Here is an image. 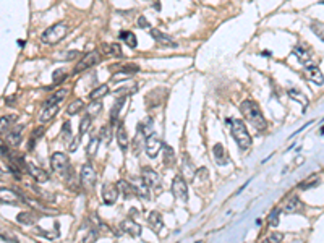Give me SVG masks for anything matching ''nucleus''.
<instances>
[{"mask_svg":"<svg viewBox=\"0 0 324 243\" xmlns=\"http://www.w3.org/2000/svg\"><path fill=\"white\" fill-rule=\"evenodd\" d=\"M21 131H23V125H18V127H12V130L7 133V138H5V143H7L8 146L12 148H17L21 145L23 138H21Z\"/></svg>","mask_w":324,"mask_h":243,"instance_id":"obj_14","label":"nucleus"},{"mask_svg":"<svg viewBox=\"0 0 324 243\" xmlns=\"http://www.w3.org/2000/svg\"><path fill=\"white\" fill-rule=\"evenodd\" d=\"M151 37L159 44V46H162V47H167V49H175V47H178V44L173 41L172 37H169L167 34H162L161 31H159V29L151 28Z\"/></svg>","mask_w":324,"mask_h":243,"instance_id":"obj_13","label":"nucleus"},{"mask_svg":"<svg viewBox=\"0 0 324 243\" xmlns=\"http://www.w3.org/2000/svg\"><path fill=\"white\" fill-rule=\"evenodd\" d=\"M42 133H44V128H42V127H39L38 130L33 133V135H31V141H29V148H34V145H36V141L42 136Z\"/></svg>","mask_w":324,"mask_h":243,"instance_id":"obj_46","label":"nucleus"},{"mask_svg":"<svg viewBox=\"0 0 324 243\" xmlns=\"http://www.w3.org/2000/svg\"><path fill=\"white\" fill-rule=\"evenodd\" d=\"M91 122H93V117H89L88 113L81 118V123H79V136H83L84 133L89 131V128H91Z\"/></svg>","mask_w":324,"mask_h":243,"instance_id":"obj_42","label":"nucleus"},{"mask_svg":"<svg viewBox=\"0 0 324 243\" xmlns=\"http://www.w3.org/2000/svg\"><path fill=\"white\" fill-rule=\"evenodd\" d=\"M68 34V24L67 23H56L52 26H49L46 31L41 34V41L49 44V46H54V44H58L60 41H63Z\"/></svg>","mask_w":324,"mask_h":243,"instance_id":"obj_3","label":"nucleus"},{"mask_svg":"<svg viewBox=\"0 0 324 243\" xmlns=\"http://www.w3.org/2000/svg\"><path fill=\"white\" fill-rule=\"evenodd\" d=\"M0 239H2V240H7V242H8V240H10V242H17V239H13V237H12V239H10V237H7L5 234H2V229H0Z\"/></svg>","mask_w":324,"mask_h":243,"instance_id":"obj_52","label":"nucleus"},{"mask_svg":"<svg viewBox=\"0 0 324 243\" xmlns=\"http://www.w3.org/2000/svg\"><path fill=\"white\" fill-rule=\"evenodd\" d=\"M136 23H138V26H139V28H144V29H146V28H149V23H148V19L144 18V17H139Z\"/></svg>","mask_w":324,"mask_h":243,"instance_id":"obj_50","label":"nucleus"},{"mask_svg":"<svg viewBox=\"0 0 324 243\" xmlns=\"http://www.w3.org/2000/svg\"><path fill=\"white\" fill-rule=\"evenodd\" d=\"M2 175H3V170H2V168H0V178H2Z\"/></svg>","mask_w":324,"mask_h":243,"instance_id":"obj_54","label":"nucleus"},{"mask_svg":"<svg viewBox=\"0 0 324 243\" xmlns=\"http://www.w3.org/2000/svg\"><path fill=\"white\" fill-rule=\"evenodd\" d=\"M120 230L128 234L130 237H139L141 235V225L136 224L133 219H125L120 222Z\"/></svg>","mask_w":324,"mask_h":243,"instance_id":"obj_16","label":"nucleus"},{"mask_svg":"<svg viewBox=\"0 0 324 243\" xmlns=\"http://www.w3.org/2000/svg\"><path fill=\"white\" fill-rule=\"evenodd\" d=\"M83 107H84V101H83V99H75V101L68 106L67 113H68V115H76V113L81 111Z\"/></svg>","mask_w":324,"mask_h":243,"instance_id":"obj_40","label":"nucleus"},{"mask_svg":"<svg viewBox=\"0 0 324 243\" xmlns=\"http://www.w3.org/2000/svg\"><path fill=\"white\" fill-rule=\"evenodd\" d=\"M311 29H313V33H315L316 36L323 41V23L321 21H313L311 23Z\"/></svg>","mask_w":324,"mask_h":243,"instance_id":"obj_47","label":"nucleus"},{"mask_svg":"<svg viewBox=\"0 0 324 243\" xmlns=\"http://www.w3.org/2000/svg\"><path fill=\"white\" fill-rule=\"evenodd\" d=\"M162 154H164V164H166V167H171L175 164V152H173V150L171 146L164 145L162 143Z\"/></svg>","mask_w":324,"mask_h":243,"instance_id":"obj_32","label":"nucleus"},{"mask_svg":"<svg viewBox=\"0 0 324 243\" xmlns=\"http://www.w3.org/2000/svg\"><path fill=\"white\" fill-rule=\"evenodd\" d=\"M161 150H162V141L156 133H151V135H148L146 138H144V151H146L148 157L156 159V157L159 156V152H161Z\"/></svg>","mask_w":324,"mask_h":243,"instance_id":"obj_7","label":"nucleus"},{"mask_svg":"<svg viewBox=\"0 0 324 243\" xmlns=\"http://www.w3.org/2000/svg\"><path fill=\"white\" fill-rule=\"evenodd\" d=\"M321 183V178L320 175H316V173H313V175H310L306 178L305 182H302L300 185H298V188H302V190H310V188H315Z\"/></svg>","mask_w":324,"mask_h":243,"instance_id":"obj_34","label":"nucleus"},{"mask_svg":"<svg viewBox=\"0 0 324 243\" xmlns=\"http://www.w3.org/2000/svg\"><path fill=\"white\" fill-rule=\"evenodd\" d=\"M17 221L23 225H33L39 221V216L33 214V212H19L17 216Z\"/></svg>","mask_w":324,"mask_h":243,"instance_id":"obj_30","label":"nucleus"},{"mask_svg":"<svg viewBox=\"0 0 324 243\" xmlns=\"http://www.w3.org/2000/svg\"><path fill=\"white\" fill-rule=\"evenodd\" d=\"M0 203H2V205L18 206V205H24L26 198L19 195L18 191L12 190V188H0Z\"/></svg>","mask_w":324,"mask_h":243,"instance_id":"obj_6","label":"nucleus"},{"mask_svg":"<svg viewBox=\"0 0 324 243\" xmlns=\"http://www.w3.org/2000/svg\"><path fill=\"white\" fill-rule=\"evenodd\" d=\"M180 168H182V175H183V178H188V180H193V175H194V166H193V162H191V157L188 156V154H183L182 156V164H180Z\"/></svg>","mask_w":324,"mask_h":243,"instance_id":"obj_17","label":"nucleus"},{"mask_svg":"<svg viewBox=\"0 0 324 243\" xmlns=\"http://www.w3.org/2000/svg\"><path fill=\"white\" fill-rule=\"evenodd\" d=\"M125 102H127V96L118 97L117 101H115V104H114V107H112V111H111V123H115L118 120V115H120V112H122L123 106H125Z\"/></svg>","mask_w":324,"mask_h":243,"instance_id":"obj_27","label":"nucleus"},{"mask_svg":"<svg viewBox=\"0 0 324 243\" xmlns=\"http://www.w3.org/2000/svg\"><path fill=\"white\" fill-rule=\"evenodd\" d=\"M117 198H118V188H117V185H114V183H104V185H102L104 205H107V206L115 205Z\"/></svg>","mask_w":324,"mask_h":243,"instance_id":"obj_11","label":"nucleus"},{"mask_svg":"<svg viewBox=\"0 0 324 243\" xmlns=\"http://www.w3.org/2000/svg\"><path fill=\"white\" fill-rule=\"evenodd\" d=\"M288 94H290V97H293V99H295V101H298V102H303V99L306 101V97L303 96L300 91H297V89H290V91H288Z\"/></svg>","mask_w":324,"mask_h":243,"instance_id":"obj_48","label":"nucleus"},{"mask_svg":"<svg viewBox=\"0 0 324 243\" xmlns=\"http://www.w3.org/2000/svg\"><path fill=\"white\" fill-rule=\"evenodd\" d=\"M101 112H102L101 99H97V101H91V102H89V106L86 107V113H88L89 117H97Z\"/></svg>","mask_w":324,"mask_h":243,"instance_id":"obj_37","label":"nucleus"},{"mask_svg":"<svg viewBox=\"0 0 324 243\" xmlns=\"http://www.w3.org/2000/svg\"><path fill=\"white\" fill-rule=\"evenodd\" d=\"M96 178H97L96 168H94L91 164H83L81 170H79V183H81V187L91 190L94 183H96Z\"/></svg>","mask_w":324,"mask_h":243,"instance_id":"obj_8","label":"nucleus"},{"mask_svg":"<svg viewBox=\"0 0 324 243\" xmlns=\"http://www.w3.org/2000/svg\"><path fill=\"white\" fill-rule=\"evenodd\" d=\"M17 122V117L15 115H3L0 117V135H7V133L12 130L13 123Z\"/></svg>","mask_w":324,"mask_h":243,"instance_id":"obj_28","label":"nucleus"},{"mask_svg":"<svg viewBox=\"0 0 324 243\" xmlns=\"http://www.w3.org/2000/svg\"><path fill=\"white\" fill-rule=\"evenodd\" d=\"M302 211H303V203L300 201L298 196H292L286 203V206H284V212L286 214H295V212H302Z\"/></svg>","mask_w":324,"mask_h":243,"instance_id":"obj_21","label":"nucleus"},{"mask_svg":"<svg viewBox=\"0 0 324 243\" xmlns=\"http://www.w3.org/2000/svg\"><path fill=\"white\" fill-rule=\"evenodd\" d=\"M76 56H78V52H67V56H65V58H67V60H68V58H73V57H76Z\"/></svg>","mask_w":324,"mask_h":243,"instance_id":"obj_53","label":"nucleus"},{"mask_svg":"<svg viewBox=\"0 0 324 243\" xmlns=\"http://www.w3.org/2000/svg\"><path fill=\"white\" fill-rule=\"evenodd\" d=\"M279 222H281V209H279V207H274L267 216V224L271 227H279Z\"/></svg>","mask_w":324,"mask_h":243,"instance_id":"obj_39","label":"nucleus"},{"mask_svg":"<svg viewBox=\"0 0 324 243\" xmlns=\"http://www.w3.org/2000/svg\"><path fill=\"white\" fill-rule=\"evenodd\" d=\"M172 195L180 203H188V198H190V195H188V185L182 173L175 175V178L172 180Z\"/></svg>","mask_w":324,"mask_h":243,"instance_id":"obj_5","label":"nucleus"},{"mask_svg":"<svg viewBox=\"0 0 324 243\" xmlns=\"http://www.w3.org/2000/svg\"><path fill=\"white\" fill-rule=\"evenodd\" d=\"M26 172L31 175V178L36 183H46L49 182V178H51L49 177V172H46L44 168H41L33 162H26Z\"/></svg>","mask_w":324,"mask_h":243,"instance_id":"obj_10","label":"nucleus"},{"mask_svg":"<svg viewBox=\"0 0 324 243\" xmlns=\"http://www.w3.org/2000/svg\"><path fill=\"white\" fill-rule=\"evenodd\" d=\"M51 167L56 173H62L70 167V159L65 152H54L51 157Z\"/></svg>","mask_w":324,"mask_h":243,"instance_id":"obj_9","label":"nucleus"},{"mask_svg":"<svg viewBox=\"0 0 324 243\" xmlns=\"http://www.w3.org/2000/svg\"><path fill=\"white\" fill-rule=\"evenodd\" d=\"M101 145V136H99V133H94L91 136V140H89V145H88V157H93L94 154L97 152V148Z\"/></svg>","mask_w":324,"mask_h":243,"instance_id":"obj_35","label":"nucleus"},{"mask_svg":"<svg viewBox=\"0 0 324 243\" xmlns=\"http://www.w3.org/2000/svg\"><path fill=\"white\" fill-rule=\"evenodd\" d=\"M0 152H2V154H8V146L2 138H0Z\"/></svg>","mask_w":324,"mask_h":243,"instance_id":"obj_51","label":"nucleus"},{"mask_svg":"<svg viewBox=\"0 0 324 243\" xmlns=\"http://www.w3.org/2000/svg\"><path fill=\"white\" fill-rule=\"evenodd\" d=\"M99 62H101V54H99L97 51L88 52L86 56H83V57L78 60L76 67L73 68V75H78V73L89 70V68H91V67L97 65Z\"/></svg>","mask_w":324,"mask_h":243,"instance_id":"obj_4","label":"nucleus"},{"mask_svg":"<svg viewBox=\"0 0 324 243\" xmlns=\"http://www.w3.org/2000/svg\"><path fill=\"white\" fill-rule=\"evenodd\" d=\"M240 111L243 113V117H245L258 131H264L267 128L266 118H264L261 109H259V106L255 101H251V99H245V101L240 104Z\"/></svg>","mask_w":324,"mask_h":243,"instance_id":"obj_1","label":"nucleus"},{"mask_svg":"<svg viewBox=\"0 0 324 243\" xmlns=\"http://www.w3.org/2000/svg\"><path fill=\"white\" fill-rule=\"evenodd\" d=\"M212 156H214V161H216L217 166H227V164H229L227 151H226V148H224V145H221V143L214 145V148H212Z\"/></svg>","mask_w":324,"mask_h":243,"instance_id":"obj_18","label":"nucleus"},{"mask_svg":"<svg viewBox=\"0 0 324 243\" xmlns=\"http://www.w3.org/2000/svg\"><path fill=\"white\" fill-rule=\"evenodd\" d=\"M141 180L144 182V185L149 188H157L159 185H161V177L157 175L156 170H152V168H149V167H143Z\"/></svg>","mask_w":324,"mask_h":243,"instance_id":"obj_12","label":"nucleus"},{"mask_svg":"<svg viewBox=\"0 0 324 243\" xmlns=\"http://www.w3.org/2000/svg\"><path fill=\"white\" fill-rule=\"evenodd\" d=\"M57 112H58V106H44L41 113H39V122L41 123L51 122L52 118L57 115Z\"/></svg>","mask_w":324,"mask_h":243,"instance_id":"obj_23","label":"nucleus"},{"mask_svg":"<svg viewBox=\"0 0 324 243\" xmlns=\"http://www.w3.org/2000/svg\"><path fill=\"white\" fill-rule=\"evenodd\" d=\"M229 123H230V133H232L233 140H235V143L238 145V148H240L242 151L250 150L253 145V140H251L250 133H248V130H247L245 123H243L240 118H232Z\"/></svg>","mask_w":324,"mask_h":243,"instance_id":"obj_2","label":"nucleus"},{"mask_svg":"<svg viewBox=\"0 0 324 243\" xmlns=\"http://www.w3.org/2000/svg\"><path fill=\"white\" fill-rule=\"evenodd\" d=\"M208 178H209V172H208L206 167L199 168V170H194V175H193V180H194V182L201 180V183H203V182H208Z\"/></svg>","mask_w":324,"mask_h":243,"instance_id":"obj_43","label":"nucleus"},{"mask_svg":"<svg viewBox=\"0 0 324 243\" xmlns=\"http://www.w3.org/2000/svg\"><path fill=\"white\" fill-rule=\"evenodd\" d=\"M118 37H120L122 41L125 42L130 49H136V47H138L136 34H133L132 31H120V34H118Z\"/></svg>","mask_w":324,"mask_h":243,"instance_id":"obj_31","label":"nucleus"},{"mask_svg":"<svg viewBox=\"0 0 324 243\" xmlns=\"http://www.w3.org/2000/svg\"><path fill=\"white\" fill-rule=\"evenodd\" d=\"M106 94H109V86L107 84H101V86L94 88L91 93H89V99L91 101H97V99H102Z\"/></svg>","mask_w":324,"mask_h":243,"instance_id":"obj_36","label":"nucleus"},{"mask_svg":"<svg viewBox=\"0 0 324 243\" xmlns=\"http://www.w3.org/2000/svg\"><path fill=\"white\" fill-rule=\"evenodd\" d=\"M102 52L111 57H122V47L118 44H102Z\"/></svg>","mask_w":324,"mask_h":243,"instance_id":"obj_33","label":"nucleus"},{"mask_svg":"<svg viewBox=\"0 0 324 243\" xmlns=\"http://www.w3.org/2000/svg\"><path fill=\"white\" fill-rule=\"evenodd\" d=\"M65 78H67V73H65V70H62V68H60V70H56V72L52 73V81H54V84H57V83L60 84V83L65 80Z\"/></svg>","mask_w":324,"mask_h":243,"instance_id":"obj_44","label":"nucleus"},{"mask_svg":"<svg viewBox=\"0 0 324 243\" xmlns=\"http://www.w3.org/2000/svg\"><path fill=\"white\" fill-rule=\"evenodd\" d=\"M144 138H146V136H144L143 131L138 128V130H136V138H134V141H133V152H134V156H138L139 152H141L143 148H144Z\"/></svg>","mask_w":324,"mask_h":243,"instance_id":"obj_38","label":"nucleus"},{"mask_svg":"<svg viewBox=\"0 0 324 243\" xmlns=\"http://www.w3.org/2000/svg\"><path fill=\"white\" fill-rule=\"evenodd\" d=\"M138 128H139V130L143 131V135H144V136L151 135V133H152V128H154V127H152V118H151V117H148L146 120L139 123V125H138Z\"/></svg>","mask_w":324,"mask_h":243,"instance_id":"obj_41","label":"nucleus"},{"mask_svg":"<svg viewBox=\"0 0 324 243\" xmlns=\"http://www.w3.org/2000/svg\"><path fill=\"white\" fill-rule=\"evenodd\" d=\"M133 190H134V196H139V198H143V200H149V198H151L149 187L144 185V182L141 180V178L133 185Z\"/></svg>","mask_w":324,"mask_h":243,"instance_id":"obj_25","label":"nucleus"},{"mask_svg":"<svg viewBox=\"0 0 324 243\" xmlns=\"http://www.w3.org/2000/svg\"><path fill=\"white\" fill-rule=\"evenodd\" d=\"M115 138H117L118 148H120V150H122V152H127L128 146H130V140H128V133H127V130H125V127H123L122 123L117 127Z\"/></svg>","mask_w":324,"mask_h":243,"instance_id":"obj_20","label":"nucleus"},{"mask_svg":"<svg viewBox=\"0 0 324 243\" xmlns=\"http://www.w3.org/2000/svg\"><path fill=\"white\" fill-rule=\"evenodd\" d=\"M293 54L298 57V60L302 63H310L311 62V51L303 46H295L293 47Z\"/></svg>","mask_w":324,"mask_h":243,"instance_id":"obj_29","label":"nucleus"},{"mask_svg":"<svg viewBox=\"0 0 324 243\" xmlns=\"http://www.w3.org/2000/svg\"><path fill=\"white\" fill-rule=\"evenodd\" d=\"M67 96H68V89L60 88V89H58V91H56L51 97L47 99L44 106H58V104H60Z\"/></svg>","mask_w":324,"mask_h":243,"instance_id":"obj_24","label":"nucleus"},{"mask_svg":"<svg viewBox=\"0 0 324 243\" xmlns=\"http://www.w3.org/2000/svg\"><path fill=\"white\" fill-rule=\"evenodd\" d=\"M148 224H149V227H151V229H152L154 234L161 235V232L164 230V221H162V216L159 214L157 211L149 212V216H148Z\"/></svg>","mask_w":324,"mask_h":243,"instance_id":"obj_15","label":"nucleus"},{"mask_svg":"<svg viewBox=\"0 0 324 243\" xmlns=\"http://www.w3.org/2000/svg\"><path fill=\"white\" fill-rule=\"evenodd\" d=\"M267 242H271V243H276V242H282L284 240V235L282 234H279V232H274V234H271L266 239Z\"/></svg>","mask_w":324,"mask_h":243,"instance_id":"obj_49","label":"nucleus"},{"mask_svg":"<svg viewBox=\"0 0 324 243\" xmlns=\"http://www.w3.org/2000/svg\"><path fill=\"white\" fill-rule=\"evenodd\" d=\"M62 136H63L65 145H67V143H68L70 138H73V136H72V130H70V123H68V122H65V123H63V128H62Z\"/></svg>","mask_w":324,"mask_h":243,"instance_id":"obj_45","label":"nucleus"},{"mask_svg":"<svg viewBox=\"0 0 324 243\" xmlns=\"http://www.w3.org/2000/svg\"><path fill=\"white\" fill-rule=\"evenodd\" d=\"M305 78H306V80L313 81V83L320 84V86H323V72H321V68L318 67V65H310V67H306V70H305Z\"/></svg>","mask_w":324,"mask_h":243,"instance_id":"obj_19","label":"nucleus"},{"mask_svg":"<svg viewBox=\"0 0 324 243\" xmlns=\"http://www.w3.org/2000/svg\"><path fill=\"white\" fill-rule=\"evenodd\" d=\"M62 177L65 178V183H67V187L70 188V190L78 191L79 185H78V180H76V175H75L73 167H68L67 170L62 173Z\"/></svg>","mask_w":324,"mask_h":243,"instance_id":"obj_22","label":"nucleus"},{"mask_svg":"<svg viewBox=\"0 0 324 243\" xmlns=\"http://www.w3.org/2000/svg\"><path fill=\"white\" fill-rule=\"evenodd\" d=\"M115 185H117V188H118V193H122L123 198H127V200H128V198L134 196L133 185H132V183H130V182L123 180V178H122V180H118V182L115 183Z\"/></svg>","mask_w":324,"mask_h":243,"instance_id":"obj_26","label":"nucleus"}]
</instances>
